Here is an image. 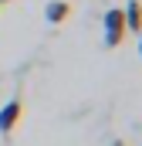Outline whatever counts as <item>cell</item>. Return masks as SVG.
I'll list each match as a JSON object with an SVG mask.
<instances>
[{
    "mask_svg": "<svg viewBox=\"0 0 142 146\" xmlns=\"http://www.w3.org/2000/svg\"><path fill=\"white\" fill-rule=\"evenodd\" d=\"M129 34V27H125V14H122V7H112L105 17H102V41H105L108 48H118L122 41Z\"/></svg>",
    "mask_w": 142,
    "mask_h": 146,
    "instance_id": "cell-1",
    "label": "cell"
},
{
    "mask_svg": "<svg viewBox=\"0 0 142 146\" xmlns=\"http://www.w3.org/2000/svg\"><path fill=\"white\" fill-rule=\"evenodd\" d=\"M20 115H24V102H20V99H10V102L0 109V133H3V136L14 133L17 122H20Z\"/></svg>",
    "mask_w": 142,
    "mask_h": 146,
    "instance_id": "cell-2",
    "label": "cell"
},
{
    "mask_svg": "<svg viewBox=\"0 0 142 146\" xmlns=\"http://www.w3.org/2000/svg\"><path fill=\"white\" fill-rule=\"evenodd\" d=\"M44 17H47V24H64L71 17V3L68 0H51L47 10H44Z\"/></svg>",
    "mask_w": 142,
    "mask_h": 146,
    "instance_id": "cell-3",
    "label": "cell"
},
{
    "mask_svg": "<svg viewBox=\"0 0 142 146\" xmlns=\"http://www.w3.org/2000/svg\"><path fill=\"white\" fill-rule=\"evenodd\" d=\"M122 14H125V27L132 34H142V0H129V7Z\"/></svg>",
    "mask_w": 142,
    "mask_h": 146,
    "instance_id": "cell-4",
    "label": "cell"
},
{
    "mask_svg": "<svg viewBox=\"0 0 142 146\" xmlns=\"http://www.w3.org/2000/svg\"><path fill=\"white\" fill-rule=\"evenodd\" d=\"M112 146H125V143H122V139H115V143H112Z\"/></svg>",
    "mask_w": 142,
    "mask_h": 146,
    "instance_id": "cell-5",
    "label": "cell"
},
{
    "mask_svg": "<svg viewBox=\"0 0 142 146\" xmlns=\"http://www.w3.org/2000/svg\"><path fill=\"white\" fill-rule=\"evenodd\" d=\"M139 54H142V34H139Z\"/></svg>",
    "mask_w": 142,
    "mask_h": 146,
    "instance_id": "cell-6",
    "label": "cell"
},
{
    "mask_svg": "<svg viewBox=\"0 0 142 146\" xmlns=\"http://www.w3.org/2000/svg\"><path fill=\"white\" fill-rule=\"evenodd\" d=\"M0 3H10V0H0Z\"/></svg>",
    "mask_w": 142,
    "mask_h": 146,
    "instance_id": "cell-7",
    "label": "cell"
}]
</instances>
